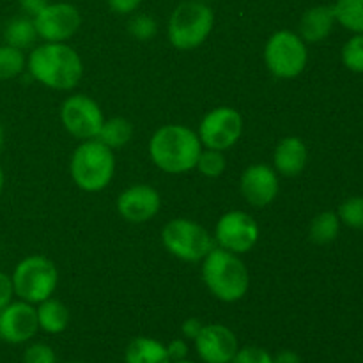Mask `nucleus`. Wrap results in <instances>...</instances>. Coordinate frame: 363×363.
<instances>
[{
    "label": "nucleus",
    "instance_id": "39",
    "mask_svg": "<svg viewBox=\"0 0 363 363\" xmlns=\"http://www.w3.org/2000/svg\"><path fill=\"white\" fill-rule=\"evenodd\" d=\"M2 145H4V128L2 124H0V149H2Z\"/></svg>",
    "mask_w": 363,
    "mask_h": 363
},
{
    "label": "nucleus",
    "instance_id": "14",
    "mask_svg": "<svg viewBox=\"0 0 363 363\" xmlns=\"http://www.w3.org/2000/svg\"><path fill=\"white\" fill-rule=\"evenodd\" d=\"M240 191L245 201L254 208H266L280 191L279 174L266 163H255L245 169L240 179Z\"/></svg>",
    "mask_w": 363,
    "mask_h": 363
},
{
    "label": "nucleus",
    "instance_id": "34",
    "mask_svg": "<svg viewBox=\"0 0 363 363\" xmlns=\"http://www.w3.org/2000/svg\"><path fill=\"white\" fill-rule=\"evenodd\" d=\"M142 0H108V6L117 14H131L138 9Z\"/></svg>",
    "mask_w": 363,
    "mask_h": 363
},
{
    "label": "nucleus",
    "instance_id": "23",
    "mask_svg": "<svg viewBox=\"0 0 363 363\" xmlns=\"http://www.w3.org/2000/svg\"><path fill=\"white\" fill-rule=\"evenodd\" d=\"M340 225H342V222L335 211H323L315 215L311 222L308 236H311L312 243L330 245L339 238Z\"/></svg>",
    "mask_w": 363,
    "mask_h": 363
},
{
    "label": "nucleus",
    "instance_id": "6",
    "mask_svg": "<svg viewBox=\"0 0 363 363\" xmlns=\"http://www.w3.org/2000/svg\"><path fill=\"white\" fill-rule=\"evenodd\" d=\"M11 280L14 296L27 303L38 305L53 296L59 284V272L53 261L45 255H28L18 262Z\"/></svg>",
    "mask_w": 363,
    "mask_h": 363
},
{
    "label": "nucleus",
    "instance_id": "2",
    "mask_svg": "<svg viewBox=\"0 0 363 363\" xmlns=\"http://www.w3.org/2000/svg\"><path fill=\"white\" fill-rule=\"evenodd\" d=\"M202 142L191 128L183 124H167L149 140V156L162 172L186 174L195 169Z\"/></svg>",
    "mask_w": 363,
    "mask_h": 363
},
{
    "label": "nucleus",
    "instance_id": "17",
    "mask_svg": "<svg viewBox=\"0 0 363 363\" xmlns=\"http://www.w3.org/2000/svg\"><path fill=\"white\" fill-rule=\"evenodd\" d=\"M308 162L307 144L300 137H286L277 144L273 152V169L286 177H296Z\"/></svg>",
    "mask_w": 363,
    "mask_h": 363
},
{
    "label": "nucleus",
    "instance_id": "21",
    "mask_svg": "<svg viewBox=\"0 0 363 363\" xmlns=\"http://www.w3.org/2000/svg\"><path fill=\"white\" fill-rule=\"evenodd\" d=\"M4 39L6 45L14 46V48L25 50L32 46L38 39V30H35L34 20L30 16H16L6 25L4 30Z\"/></svg>",
    "mask_w": 363,
    "mask_h": 363
},
{
    "label": "nucleus",
    "instance_id": "7",
    "mask_svg": "<svg viewBox=\"0 0 363 363\" xmlns=\"http://www.w3.org/2000/svg\"><path fill=\"white\" fill-rule=\"evenodd\" d=\"M162 243L170 255L184 262H199L216 247L206 227L190 218H174L163 227Z\"/></svg>",
    "mask_w": 363,
    "mask_h": 363
},
{
    "label": "nucleus",
    "instance_id": "20",
    "mask_svg": "<svg viewBox=\"0 0 363 363\" xmlns=\"http://www.w3.org/2000/svg\"><path fill=\"white\" fill-rule=\"evenodd\" d=\"M35 311H38L39 328L50 335H59L69 325V311L62 301L55 298H48L38 303Z\"/></svg>",
    "mask_w": 363,
    "mask_h": 363
},
{
    "label": "nucleus",
    "instance_id": "41",
    "mask_svg": "<svg viewBox=\"0 0 363 363\" xmlns=\"http://www.w3.org/2000/svg\"><path fill=\"white\" fill-rule=\"evenodd\" d=\"M69 363H84V362H69Z\"/></svg>",
    "mask_w": 363,
    "mask_h": 363
},
{
    "label": "nucleus",
    "instance_id": "10",
    "mask_svg": "<svg viewBox=\"0 0 363 363\" xmlns=\"http://www.w3.org/2000/svg\"><path fill=\"white\" fill-rule=\"evenodd\" d=\"M60 123L64 130L80 140L98 138L105 117L101 106L87 94H73L60 106Z\"/></svg>",
    "mask_w": 363,
    "mask_h": 363
},
{
    "label": "nucleus",
    "instance_id": "27",
    "mask_svg": "<svg viewBox=\"0 0 363 363\" xmlns=\"http://www.w3.org/2000/svg\"><path fill=\"white\" fill-rule=\"evenodd\" d=\"M342 64L353 73L363 74V34H354L342 46Z\"/></svg>",
    "mask_w": 363,
    "mask_h": 363
},
{
    "label": "nucleus",
    "instance_id": "3",
    "mask_svg": "<svg viewBox=\"0 0 363 363\" xmlns=\"http://www.w3.org/2000/svg\"><path fill=\"white\" fill-rule=\"evenodd\" d=\"M202 280L209 293L223 303L240 301L250 287V273L240 255L220 247L202 259Z\"/></svg>",
    "mask_w": 363,
    "mask_h": 363
},
{
    "label": "nucleus",
    "instance_id": "11",
    "mask_svg": "<svg viewBox=\"0 0 363 363\" xmlns=\"http://www.w3.org/2000/svg\"><path fill=\"white\" fill-rule=\"evenodd\" d=\"M215 243L233 254H247L257 245L259 225L252 215L245 211H227L220 216L215 227Z\"/></svg>",
    "mask_w": 363,
    "mask_h": 363
},
{
    "label": "nucleus",
    "instance_id": "4",
    "mask_svg": "<svg viewBox=\"0 0 363 363\" xmlns=\"http://www.w3.org/2000/svg\"><path fill=\"white\" fill-rule=\"evenodd\" d=\"M69 172L80 190L87 194L105 190L116 174V158L112 149L101 144L98 138L82 140L71 156Z\"/></svg>",
    "mask_w": 363,
    "mask_h": 363
},
{
    "label": "nucleus",
    "instance_id": "16",
    "mask_svg": "<svg viewBox=\"0 0 363 363\" xmlns=\"http://www.w3.org/2000/svg\"><path fill=\"white\" fill-rule=\"evenodd\" d=\"M117 213L130 223H145L155 218L162 209L158 190L149 184H135L117 197Z\"/></svg>",
    "mask_w": 363,
    "mask_h": 363
},
{
    "label": "nucleus",
    "instance_id": "12",
    "mask_svg": "<svg viewBox=\"0 0 363 363\" xmlns=\"http://www.w3.org/2000/svg\"><path fill=\"white\" fill-rule=\"evenodd\" d=\"M38 38L45 43H66L73 38L82 25V14L73 4H48L34 18Z\"/></svg>",
    "mask_w": 363,
    "mask_h": 363
},
{
    "label": "nucleus",
    "instance_id": "5",
    "mask_svg": "<svg viewBox=\"0 0 363 363\" xmlns=\"http://www.w3.org/2000/svg\"><path fill=\"white\" fill-rule=\"evenodd\" d=\"M215 25V14L211 7L201 0L181 2L172 11L169 20V41L174 48L195 50L209 38Z\"/></svg>",
    "mask_w": 363,
    "mask_h": 363
},
{
    "label": "nucleus",
    "instance_id": "35",
    "mask_svg": "<svg viewBox=\"0 0 363 363\" xmlns=\"http://www.w3.org/2000/svg\"><path fill=\"white\" fill-rule=\"evenodd\" d=\"M202 326H204V325H202L201 319H197V318H188L186 321L183 323V326H181V332H183V335L186 337V339L195 340V339H197L199 333H201Z\"/></svg>",
    "mask_w": 363,
    "mask_h": 363
},
{
    "label": "nucleus",
    "instance_id": "36",
    "mask_svg": "<svg viewBox=\"0 0 363 363\" xmlns=\"http://www.w3.org/2000/svg\"><path fill=\"white\" fill-rule=\"evenodd\" d=\"M48 4V0H20V7L23 9V13L30 18H34L35 14H38L39 11L45 9Z\"/></svg>",
    "mask_w": 363,
    "mask_h": 363
},
{
    "label": "nucleus",
    "instance_id": "8",
    "mask_svg": "<svg viewBox=\"0 0 363 363\" xmlns=\"http://www.w3.org/2000/svg\"><path fill=\"white\" fill-rule=\"evenodd\" d=\"M264 62L273 77L280 80H293L307 67V43L293 30H277L266 41Z\"/></svg>",
    "mask_w": 363,
    "mask_h": 363
},
{
    "label": "nucleus",
    "instance_id": "28",
    "mask_svg": "<svg viewBox=\"0 0 363 363\" xmlns=\"http://www.w3.org/2000/svg\"><path fill=\"white\" fill-rule=\"evenodd\" d=\"M340 222L351 229L363 230V197H350L339 206Z\"/></svg>",
    "mask_w": 363,
    "mask_h": 363
},
{
    "label": "nucleus",
    "instance_id": "37",
    "mask_svg": "<svg viewBox=\"0 0 363 363\" xmlns=\"http://www.w3.org/2000/svg\"><path fill=\"white\" fill-rule=\"evenodd\" d=\"M273 363H301L300 354L294 353L291 350H284L279 351V353L273 357Z\"/></svg>",
    "mask_w": 363,
    "mask_h": 363
},
{
    "label": "nucleus",
    "instance_id": "29",
    "mask_svg": "<svg viewBox=\"0 0 363 363\" xmlns=\"http://www.w3.org/2000/svg\"><path fill=\"white\" fill-rule=\"evenodd\" d=\"M128 30L137 41H149L158 32V23L149 14H135L128 23Z\"/></svg>",
    "mask_w": 363,
    "mask_h": 363
},
{
    "label": "nucleus",
    "instance_id": "19",
    "mask_svg": "<svg viewBox=\"0 0 363 363\" xmlns=\"http://www.w3.org/2000/svg\"><path fill=\"white\" fill-rule=\"evenodd\" d=\"M124 363H172L167 346L151 337H137L124 351Z\"/></svg>",
    "mask_w": 363,
    "mask_h": 363
},
{
    "label": "nucleus",
    "instance_id": "15",
    "mask_svg": "<svg viewBox=\"0 0 363 363\" xmlns=\"http://www.w3.org/2000/svg\"><path fill=\"white\" fill-rule=\"evenodd\" d=\"M195 350L204 363H230L240 350L238 337L229 326L204 325L195 339Z\"/></svg>",
    "mask_w": 363,
    "mask_h": 363
},
{
    "label": "nucleus",
    "instance_id": "26",
    "mask_svg": "<svg viewBox=\"0 0 363 363\" xmlns=\"http://www.w3.org/2000/svg\"><path fill=\"white\" fill-rule=\"evenodd\" d=\"M195 169L202 174V176L209 177V179H216L222 176L227 169V160L223 151H216V149H202L199 155L197 165Z\"/></svg>",
    "mask_w": 363,
    "mask_h": 363
},
{
    "label": "nucleus",
    "instance_id": "9",
    "mask_svg": "<svg viewBox=\"0 0 363 363\" xmlns=\"http://www.w3.org/2000/svg\"><path fill=\"white\" fill-rule=\"evenodd\" d=\"M243 133V117L233 106H216L202 117L199 124V138L202 145L216 151L234 147Z\"/></svg>",
    "mask_w": 363,
    "mask_h": 363
},
{
    "label": "nucleus",
    "instance_id": "32",
    "mask_svg": "<svg viewBox=\"0 0 363 363\" xmlns=\"http://www.w3.org/2000/svg\"><path fill=\"white\" fill-rule=\"evenodd\" d=\"M14 296V287H13V280L7 273L0 272V311L6 308L7 305L13 301Z\"/></svg>",
    "mask_w": 363,
    "mask_h": 363
},
{
    "label": "nucleus",
    "instance_id": "38",
    "mask_svg": "<svg viewBox=\"0 0 363 363\" xmlns=\"http://www.w3.org/2000/svg\"><path fill=\"white\" fill-rule=\"evenodd\" d=\"M4 181H6V177H4L2 165H0V195H2V191H4Z\"/></svg>",
    "mask_w": 363,
    "mask_h": 363
},
{
    "label": "nucleus",
    "instance_id": "25",
    "mask_svg": "<svg viewBox=\"0 0 363 363\" xmlns=\"http://www.w3.org/2000/svg\"><path fill=\"white\" fill-rule=\"evenodd\" d=\"M25 67H27V59L23 50L9 45L0 46V82L20 77Z\"/></svg>",
    "mask_w": 363,
    "mask_h": 363
},
{
    "label": "nucleus",
    "instance_id": "22",
    "mask_svg": "<svg viewBox=\"0 0 363 363\" xmlns=\"http://www.w3.org/2000/svg\"><path fill=\"white\" fill-rule=\"evenodd\" d=\"M131 138H133V124L124 117H112L105 121L98 135V140L112 151L130 144Z\"/></svg>",
    "mask_w": 363,
    "mask_h": 363
},
{
    "label": "nucleus",
    "instance_id": "30",
    "mask_svg": "<svg viewBox=\"0 0 363 363\" xmlns=\"http://www.w3.org/2000/svg\"><path fill=\"white\" fill-rule=\"evenodd\" d=\"M23 363H57V354L48 344L35 342L25 350Z\"/></svg>",
    "mask_w": 363,
    "mask_h": 363
},
{
    "label": "nucleus",
    "instance_id": "13",
    "mask_svg": "<svg viewBox=\"0 0 363 363\" xmlns=\"http://www.w3.org/2000/svg\"><path fill=\"white\" fill-rule=\"evenodd\" d=\"M38 311L27 301H11L0 311V339L7 344H25L38 333Z\"/></svg>",
    "mask_w": 363,
    "mask_h": 363
},
{
    "label": "nucleus",
    "instance_id": "33",
    "mask_svg": "<svg viewBox=\"0 0 363 363\" xmlns=\"http://www.w3.org/2000/svg\"><path fill=\"white\" fill-rule=\"evenodd\" d=\"M167 353H169L170 362H177V360H184L188 358V344L184 339H174L167 344Z\"/></svg>",
    "mask_w": 363,
    "mask_h": 363
},
{
    "label": "nucleus",
    "instance_id": "1",
    "mask_svg": "<svg viewBox=\"0 0 363 363\" xmlns=\"http://www.w3.org/2000/svg\"><path fill=\"white\" fill-rule=\"evenodd\" d=\"M28 74L53 91H71L84 77V62L67 43H43L27 59Z\"/></svg>",
    "mask_w": 363,
    "mask_h": 363
},
{
    "label": "nucleus",
    "instance_id": "18",
    "mask_svg": "<svg viewBox=\"0 0 363 363\" xmlns=\"http://www.w3.org/2000/svg\"><path fill=\"white\" fill-rule=\"evenodd\" d=\"M333 6H315L303 13L300 20V38L305 43H321L332 34L335 25Z\"/></svg>",
    "mask_w": 363,
    "mask_h": 363
},
{
    "label": "nucleus",
    "instance_id": "42",
    "mask_svg": "<svg viewBox=\"0 0 363 363\" xmlns=\"http://www.w3.org/2000/svg\"><path fill=\"white\" fill-rule=\"evenodd\" d=\"M201 2H208V0H201Z\"/></svg>",
    "mask_w": 363,
    "mask_h": 363
},
{
    "label": "nucleus",
    "instance_id": "40",
    "mask_svg": "<svg viewBox=\"0 0 363 363\" xmlns=\"http://www.w3.org/2000/svg\"><path fill=\"white\" fill-rule=\"evenodd\" d=\"M172 363H195V362H191V360H186V358H184V360H177V362H172Z\"/></svg>",
    "mask_w": 363,
    "mask_h": 363
},
{
    "label": "nucleus",
    "instance_id": "24",
    "mask_svg": "<svg viewBox=\"0 0 363 363\" xmlns=\"http://www.w3.org/2000/svg\"><path fill=\"white\" fill-rule=\"evenodd\" d=\"M333 13L337 23L354 34H363V0H337Z\"/></svg>",
    "mask_w": 363,
    "mask_h": 363
},
{
    "label": "nucleus",
    "instance_id": "31",
    "mask_svg": "<svg viewBox=\"0 0 363 363\" xmlns=\"http://www.w3.org/2000/svg\"><path fill=\"white\" fill-rule=\"evenodd\" d=\"M230 363H273V357L259 346L240 347Z\"/></svg>",
    "mask_w": 363,
    "mask_h": 363
}]
</instances>
